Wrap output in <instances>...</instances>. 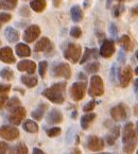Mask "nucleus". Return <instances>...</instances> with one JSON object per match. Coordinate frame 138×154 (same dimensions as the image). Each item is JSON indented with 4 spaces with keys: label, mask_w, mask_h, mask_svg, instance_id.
<instances>
[{
    "label": "nucleus",
    "mask_w": 138,
    "mask_h": 154,
    "mask_svg": "<svg viewBox=\"0 0 138 154\" xmlns=\"http://www.w3.org/2000/svg\"><path fill=\"white\" fill-rule=\"evenodd\" d=\"M66 85H67L66 82H57V83L52 84L50 87L46 88L41 95L52 103L62 104L65 101Z\"/></svg>",
    "instance_id": "f257e3e1"
},
{
    "label": "nucleus",
    "mask_w": 138,
    "mask_h": 154,
    "mask_svg": "<svg viewBox=\"0 0 138 154\" xmlns=\"http://www.w3.org/2000/svg\"><path fill=\"white\" fill-rule=\"evenodd\" d=\"M82 54V47L78 44L69 43L64 49V57L71 62L72 64H77L81 59Z\"/></svg>",
    "instance_id": "f03ea898"
},
{
    "label": "nucleus",
    "mask_w": 138,
    "mask_h": 154,
    "mask_svg": "<svg viewBox=\"0 0 138 154\" xmlns=\"http://www.w3.org/2000/svg\"><path fill=\"white\" fill-rule=\"evenodd\" d=\"M104 82L101 79V77L97 75H94L90 78V83H89L88 95L90 97H100L104 94Z\"/></svg>",
    "instance_id": "7ed1b4c3"
},
{
    "label": "nucleus",
    "mask_w": 138,
    "mask_h": 154,
    "mask_svg": "<svg viewBox=\"0 0 138 154\" xmlns=\"http://www.w3.org/2000/svg\"><path fill=\"white\" fill-rule=\"evenodd\" d=\"M10 113L8 115V120L14 125H19L27 116V111L23 106L18 105L13 109H9Z\"/></svg>",
    "instance_id": "20e7f679"
},
{
    "label": "nucleus",
    "mask_w": 138,
    "mask_h": 154,
    "mask_svg": "<svg viewBox=\"0 0 138 154\" xmlns=\"http://www.w3.org/2000/svg\"><path fill=\"white\" fill-rule=\"evenodd\" d=\"M86 81H78L71 85L70 87V97L73 101H80L84 98L86 94Z\"/></svg>",
    "instance_id": "39448f33"
},
{
    "label": "nucleus",
    "mask_w": 138,
    "mask_h": 154,
    "mask_svg": "<svg viewBox=\"0 0 138 154\" xmlns=\"http://www.w3.org/2000/svg\"><path fill=\"white\" fill-rule=\"evenodd\" d=\"M19 130L15 125H5L0 127V137L9 141H13L19 137Z\"/></svg>",
    "instance_id": "423d86ee"
},
{
    "label": "nucleus",
    "mask_w": 138,
    "mask_h": 154,
    "mask_svg": "<svg viewBox=\"0 0 138 154\" xmlns=\"http://www.w3.org/2000/svg\"><path fill=\"white\" fill-rule=\"evenodd\" d=\"M52 75L54 78H65L70 79L71 77V69L69 64L67 63H57L52 68Z\"/></svg>",
    "instance_id": "0eeeda50"
},
{
    "label": "nucleus",
    "mask_w": 138,
    "mask_h": 154,
    "mask_svg": "<svg viewBox=\"0 0 138 154\" xmlns=\"http://www.w3.org/2000/svg\"><path fill=\"white\" fill-rule=\"evenodd\" d=\"M132 77H133V70L131 66H125L124 68L118 69V79L120 82V86L123 88L129 86L130 82L132 81Z\"/></svg>",
    "instance_id": "6e6552de"
},
{
    "label": "nucleus",
    "mask_w": 138,
    "mask_h": 154,
    "mask_svg": "<svg viewBox=\"0 0 138 154\" xmlns=\"http://www.w3.org/2000/svg\"><path fill=\"white\" fill-rule=\"evenodd\" d=\"M134 141H138L136 128H134V125L132 122H127L124 125V129H123L122 143H134Z\"/></svg>",
    "instance_id": "1a4fd4ad"
},
{
    "label": "nucleus",
    "mask_w": 138,
    "mask_h": 154,
    "mask_svg": "<svg viewBox=\"0 0 138 154\" xmlns=\"http://www.w3.org/2000/svg\"><path fill=\"white\" fill-rule=\"evenodd\" d=\"M86 147L91 152H100L104 149V140L96 135H90L87 137Z\"/></svg>",
    "instance_id": "9d476101"
},
{
    "label": "nucleus",
    "mask_w": 138,
    "mask_h": 154,
    "mask_svg": "<svg viewBox=\"0 0 138 154\" xmlns=\"http://www.w3.org/2000/svg\"><path fill=\"white\" fill-rule=\"evenodd\" d=\"M111 116L112 119L115 121H123L127 119V107L123 103H119V104L115 105L114 107L111 109Z\"/></svg>",
    "instance_id": "9b49d317"
},
{
    "label": "nucleus",
    "mask_w": 138,
    "mask_h": 154,
    "mask_svg": "<svg viewBox=\"0 0 138 154\" xmlns=\"http://www.w3.org/2000/svg\"><path fill=\"white\" fill-rule=\"evenodd\" d=\"M39 35H41V28L37 25H31L25 30L23 41L26 43H33L35 39L38 38Z\"/></svg>",
    "instance_id": "f8f14e48"
},
{
    "label": "nucleus",
    "mask_w": 138,
    "mask_h": 154,
    "mask_svg": "<svg viewBox=\"0 0 138 154\" xmlns=\"http://www.w3.org/2000/svg\"><path fill=\"white\" fill-rule=\"evenodd\" d=\"M116 48H115V44L113 41H109V39H104L102 42L101 47L99 50V54L101 57H105V59H109L112 55L115 53Z\"/></svg>",
    "instance_id": "ddd939ff"
},
{
    "label": "nucleus",
    "mask_w": 138,
    "mask_h": 154,
    "mask_svg": "<svg viewBox=\"0 0 138 154\" xmlns=\"http://www.w3.org/2000/svg\"><path fill=\"white\" fill-rule=\"evenodd\" d=\"M50 50H53V45L48 37H41L34 46L35 52H48Z\"/></svg>",
    "instance_id": "4468645a"
},
{
    "label": "nucleus",
    "mask_w": 138,
    "mask_h": 154,
    "mask_svg": "<svg viewBox=\"0 0 138 154\" xmlns=\"http://www.w3.org/2000/svg\"><path fill=\"white\" fill-rule=\"evenodd\" d=\"M17 69L19 71H25L29 75H33L36 69V64L35 62L30 61V60H23L17 64Z\"/></svg>",
    "instance_id": "2eb2a0df"
},
{
    "label": "nucleus",
    "mask_w": 138,
    "mask_h": 154,
    "mask_svg": "<svg viewBox=\"0 0 138 154\" xmlns=\"http://www.w3.org/2000/svg\"><path fill=\"white\" fill-rule=\"evenodd\" d=\"M0 61L5 64H14L16 59L14 57L13 50L10 47H3L0 49Z\"/></svg>",
    "instance_id": "dca6fc26"
},
{
    "label": "nucleus",
    "mask_w": 138,
    "mask_h": 154,
    "mask_svg": "<svg viewBox=\"0 0 138 154\" xmlns=\"http://www.w3.org/2000/svg\"><path fill=\"white\" fill-rule=\"evenodd\" d=\"M46 121L48 125H57L63 121V114L57 109H52L48 113L46 117Z\"/></svg>",
    "instance_id": "f3484780"
},
{
    "label": "nucleus",
    "mask_w": 138,
    "mask_h": 154,
    "mask_svg": "<svg viewBox=\"0 0 138 154\" xmlns=\"http://www.w3.org/2000/svg\"><path fill=\"white\" fill-rule=\"evenodd\" d=\"M120 136V128L118 125H115L113 127L109 132L106 134V137H105V141L107 143V145L109 146H113L115 143V141L119 138Z\"/></svg>",
    "instance_id": "a211bd4d"
},
{
    "label": "nucleus",
    "mask_w": 138,
    "mask_h": 154,
    "mask_svg": "<svg viewBox=\"0 0 138 154\" xmlns=\"http://www.w3.org/2000/svg\"><path fill=\"white\" fill-rule=\"evenodd\" d=\"M5 36L9 43H17L19 41L20 34H19V32L17 30L14 29L13 27H8L5 31Z\"/></svg>",
    "instance_id": "6ab92c4d"
},
{
    "label": "nucleus",
    "mask_w": 138,
    "mask_h": 154,
    "mask_svg": "<svg viewBox=\"0 0 138 154\" xmlns=\"http://www.w3.org/2000/svg\"><path fill=\"white\" fill-rule=\"evenodd\" d=\"M98 55H99V50L98 49H96V48H86L83 57L80 61V64H85L90 59H98Z\"/></svg>",
    "instance_id": "aec40b11"
},
{
    "label": "nucleus",
    "mask_w": 138,
    "mask_h": 154,
    "mask_svg": "<svg viewBox=\"0 0 138 154\" xmlns=\"http://www.w3.org/2000/svg\"><path fill=\"white\" fill-rule=\"evenodd\" d=\"M96 117H97V115H96L95 113H90V112H88V113H86L85 115H83L81 117V128L83 130H87L89 128V125H91V123L94 122V120L96 119Z\"/></svg>",
    "instance_id": "412c9836"
},
{
    "label": "nucleus",
    "mask_w": 138,
    "mask_h": 154,
    "mask_svg": "<svg viewBox=\"0 0 138 154\" xmlns=\"http://www.w3.org/2000/svg\"><path fill=\"white\" fill-rule=\"evenodd\" d=\"M15 51H16V54L18 55L19 57H28L31 55V49H30V47L23 43H19L15 46Z\"/></svg>",
    "instance_id": "4be33fe9"
},
{
    "label": "nucleus",
    "mask_w": 138,
    "mask_h": 154,
    "mask_svg": "<svg viewBox=\"0 0 138 154\" xmlns=\"http://www.w3.org/2000/svg\"><path fill=\"white\" fill-rule=\"evenodd\" d=\"M47 109H48V105L46 104V103H41V104L31 113V117L37 121L41 120L44 117V114L47 111Z\"/></svg>",
    "instance_id": "5701e85b"
},
{
    "label": "nucleus",
    "mask_w": 138,
    "mask_h": 154,
    "mask_svg": "<svg viewBox=\"0 0 138 154\" xmlns=\"http://www.w3.org/2000/svg\"><path fill=\"white\" fill-rule=\"evenodd\" d=\"M70 16H71V19L75 23H80V21L83 20V17H84L83 10L81 9L80 5H73L70 9Z\"/></svg>",
    "instance_id": "b1692460"
},
{
    "label": "nucleus",
    "mask_w": 138,
    "mask_h": 154,
    "mask_svg": "<svg viewBox=\"0 0 138 154\" xmlns=\"http://www.w3.org/2000/svg\"><path fill=\"white\" fill-rule=\"evenodd\" d=\"M30 8L36 13H41L47 8V1L46 0H31Z\"/></svg>",
    "instance_id": "393cba45"
},
{
    "label": "nucleus",
    "mask_w": 138,
    "mask_h": 154,
    "mask_svg": "<svg viewBox=\"0 0 138 154\" xmlns=\"http://www.w3.org/2000/svg\"><path fill=\"white\" fill-rule=\"evenodd\" d=\"M20 81L21 83L23 84V85H26V86L28 87V88H33V87H35L37 85V83H38V80H37L36 77H34V75H21L20 77Z\"/></svg>",
    "instance_id": "a878e982"
},
{
    "label": "nucleus",
    "mask_w": 138,
    "mask_h": 154,
    "mask_svg": "<svg viewBox=\"0 0 138 154\" xmlns=\"http://www.w3.org/2000/svg\"><path fill=\"white\" fill-rule=\"evenodd\" d=\"M23 129L28 133H37L39 128L35 121L31 120V119H26L25 122L23 123Z\"/></svg>",
    "instance_id": "bb28decb"
},
{
    "label": "nucleus",
    "mask_w": 138,
    "mask_h": 154,
    "mask_svg": "<svg viewBox=\"0 0 138 154\" xmlns=\"http://www.w3.org/2000/svg\"><path fill=\"white\" fill-rule=\"evenodd\" d=\"M119 45L122 47V49L124 50V51H132V49H133V43H132L129 35H125V34L120 37Z\"/></svg>",
    "instance_id": "cd10ccee"
},
{
    "label": "nucleus",
    "mask_w": 138,
    "mask_h": 154,
    "mask_svg": "<svg viewBox=\"0 0 138 154\" xmlns=\"http://www.w3.org/2000/svg\"><path fill=\"white\" fill-rule=\"evenodd\" d=\"M84 69H85V71L87 73L95 75V73H97L98 71L100 70V63L96 61V62H93V63H90V64H87Z\"/></svg>",
    "instance_id": "c85d7f7f"
},
{
    "label": "nucleus",
    "mask_w": 138,
    "mask_h": 154,
    "mask_svg": "<svg viewBox=\"0 0 138 154\" xmlns=\"http://www.w3.org/2000/svg\"><path fill=\"white\" fill-rule=\"evenodd\" d=\"M17 3H18V0H1L0 1L1 8L5 10H14L17 7Z\"/></svg>",
    "instance_id": "c756f323"
},
{
    "label": "nucleus",
    "mask_w": 138,
    "mask_h": 154,
    "mask_svg": "<svg viewBox=\"0 0 138 154\" xmlns=\"http://www.w3.org/2000/svg\"><path fill=\"white\" fill-rule=\"evenodd\" d=\"M0 77L2 78L3 80H5V81H11V80L14 79V72L10 68L5 67L0 70Z\"/></svg>",
    "instance_id": "7c9ffc66"
},
{
    "label": "nucleus",
    "mask_w": 138,
    "mask_h": 154,
    "mask_svg": "<svg viewBox=\"0 0 138 154\" xmlns=\"http://www.w3.org/2000/svg\"><path fill=\"white\" fill-rule=\"evenodd\" d=\"M138 146V141H135V143H123V152L124 153H133L135 151V149Z\"/></svg>",
    "instance_id": "2f4dec72"
},
{
    "label": "nucleus",
    "mask_w": 138,
    "mask_h": 154,
    "mask_svg": "<svg viewBox=\"0 0 138 154\" xmlns=\"http://www.w3.org/2000/svg\"><path fill=\"white\" fill-rule=\"evenodd\" d=\"M18 105H20V100H19L17 97H12L11 99L8 100L7 104H5V107H7L8 109H13V107H15V106H18Z\"/></svg>",
    "instance_id": "473e14b6"
},
{
    "label": "nucleus",
    "mask_w": 138,
    "mask_h": 154,
    "mask_svg": "<svg viewBox=\"0 0 138 154\" xmlns=\"http://www.w3.org/2000/svg\"><path fill=\"white\" fill-rule=\"evenodd\" d=\"M62 130L61 128L59 127H54V128H50V129H48L47 131H46V134H47L49 137H57V136H59L60 134H61Z\"/></svg>",
    "instance_id": "72a5a7b5"
},
{
    "label": "nucleus",
    "mask_w": 138,
    "mask_h": 154,
    "mask_svg": "<svg viewBox=\"0 0 138 154\" xmlns=\"http://www.w3.org/2000/svg\"><path fill=\"white\" fill-rule=\"evenodd\" d=\"M47 68H48V63H47V62H46V61L39 62V64H38V72H39V75H41V78H44L46 75Z\"/></svg>",
    "instance_id": "f704fd0d"
},
{
    "label": "nucleus",
    "mask_w": 138,
    "mask_h": 154,
    "mask_svg": "<svg viewBox=\"0 0 138 154\" xmlns=\"http://www.w3.org/2000/svg\"><path fill=\"white\" fill-rule=\"evenodd\" d=\"M14 151H15L16 153L26 154V153H28V148H27V146H26L23 143H17V145H16Z\"/></svg>",
    "instance_id": "c9c22d12"
},
{
    "label": "nucleus",
    "mask_w": 138,
    "mask_h": 154,
    "mask_svg": "<svg viewBox=\"0 0 138 154\" xmlns=\"http://www.w3.org/2000/svg\"><path fill=\"white\" fill-rule=\"evenodd\" d=\"M70 35L72 37H75V38H79V37H81V35H82L81 28L78 27V26L72 27V28H71V30H70Z\"/></svg>",
    "instance_id": "e433bc0d"
},
{
    "label": "nucleus",
    "mask_w": 138,
    "mask_h": 154,
    "mask_svg": "<svg viewBox=\"0 0 138 154\" xmlns=\"http://www.w3.org/2000/svg\"><path fill=\"white\" fill-rule=\"evenodd\" d=\"M96 106V101L95 100H91V101L87 102L85 105L83 106V111L85 112V113H88V112H91L94 109H95Z\"/></svg>",
    "instance_id": "4c0bfd02"
},
{
    "label": "nucleus",
    "mask_w": 138,
    "mask_h": 154,
    "mask_svg": "<svg viewBox=\"0 0 138 154\" xmlns=\"http://www.w3.org/2000/svg\"><path fill=\"white\" fill-rule=\"evenodd\" d=\"M8 100H9V97L7 94H0V109H5Z\"/></svg>",
    "instance_id": "58836bf2"
},
{
    "label": "nucleus",
    "mask_w": 138,
    "mask_h": 154,
    "mask_svg": "<svg viewBox=\"0 0 138 154\" xmlns=\"http://www.w3.org/2000/svg\"><path fill=\"white\" fill-rule=\"evenodd\" d=\"M12 19V15L9 13H0V21L2 23H8Z\"/></svg>",
    "instance_id": "ea45409f"
},
{
    "label": "nucleus",
    "mask_w": 138,
    "mask_h": 154,
    "mask_svg": "<svg viewBox=\"0 0 138 154\" xmlns=\"http://www.w3.org/2000/svg\"><path fill=\"white\" fill-rule=\"evenodd\" d=\"M123 5H116L115 8H114V15H115V17H119L120 15H121V13L123 12Z\"/></svg>",
    "instance_id": "a19ab883"
},
{
    "label": "nucleus",
    "mask_w": 138,
    "mask_h": 154,
    "mask_svg": "<svg viewBox=\"0 0 138 154\" xmlns=\"http://www.w3.org/2000/svg\"><path fill=\"white\" fill-rule=\"evenodd\" d=\"M11 91V85L9 84H0V94H8Z\"/></svg>",
    "instance_id": "79ce46f5"
},
{
    "label": "nucleus",
    "mask_w": 138,
    "mask_h": 154,
    "mask_svg": "<svg viewBox=\"0 0 138 154\" xmlns=\"http://www.w3.org/2000/svg\"><path fill=\"white\" fill-rule=\"evenodd\" d=\"M109 33H111V35H113V36H116L118 34V29L114 23H112L111 25H109Z\"/></svg>",
    "instance_id": "37998d69"
},
{
    "label": "nucleus",
    "mask_w": 138,
    "mask_h": 154,
    "mask_svg": "<svg viewBox=\"0 0 138 154\" xmlns=\"http://www.w3.org/2000/svg\"><path fill=\"white\" fill-rule=\"evenodd\" d=\"M9 146H8V143H3V141H0V153H7V151L9 150Z\"/></svg>",
    "instance_id": "c03bdc74"
},
{
    "label": "nucleus",
    "mask_w": 138,
    "mask_h": 154,
    "mask_svg": "<svg viewBox=\"0 0 138 154\" xmlns=\"http://www.w3.org/2000/svg\"><path fill=\"white\" fill-rule=\"evenodd\" d=\"M118 60H119L120 64H124L125 63V55H124V52H123V50H121L118 54Z\"/></svg>",
    "instance_id": "a18cd8bd"
},
{
    "label": "nucleus",
    "mask_w": 138,
    "mask_h": 154,
    "mask_svg": "<svg viewBox=\"0 0 138 154\" xmlns=\"http://www.w3.org/2000/svg\"><path fill=\"white\" fill-rule=\"evenodd\" d=\"M132 14L135 15V16H138V5H135V7L132 9Z\"/></svg>",
    "instance_id": "49530a36"
},
{
    "label": "nucleus",
    "mask_w": 138,
    "mask_h": 154,
    "mask_svg": "<svg viewBox=\"0 0 138 154\" xmlns=\"http://www.w3.org/2000/svg\"><path fill=\"white\" fill-rule=\"evenodd\" d=\"M52 2H53V5H54L55 8H59L62 3V0H52Z\"/></svg>",
    "instance_id": "de8ad7c7"
},
{
    "label": "nucleus",
    "mask_w": 138,
    "mask_h": 154,
    "mask_svg": "<svg viewBox=\"0 0 138 154\" xmlns=\"http://www.w3.org/2000/svg\"><path fill=\"white\" fill-rule=\"evenodd\" d=\"M33 153H36V154H43L44 151L41 149H38V148H34L33 149Z\"/></svg>",
    "instance_id": "09e8293b"
},
{
    "label": "nucleus",
    "mask_w": 138,
    "mask_h": 154,
    "mask_svg": "<svg viewBox=\"0 0 138 154\" xmlns=\"http://www.w3.org/2000/svg\"><path fill=\"white\" fill-rule=\"evenodd\" d=\"M133 111H134V115H135L136 117H138V103L135 105V106H134V109H133Z\"/></svg>",
    "instance_id": "8fccbe9b"
},
{
    "label": "nucleus",
    "mask_w": 138,
    "mask_h": 154,
    "mask_svg": "<svg viewBox=\"0 0 138 154\" xmlns=\"http://www.w3.org/2000/svg\"><path fill=\"white\" fill-rule=\"evenodd\" d=\"M112 3H113V0H106V8L107 9H111Z\"/></svg>",
    "instance_id": "3c124183"
},
{
    "label": "nucleus",
    "mask_w": 138,
    "mask_h": 154,
    "mask_svg": "<svg viewBox=\"0 0 138 154\" xmlns=\"http://www.w3.org/2000/svg\"><path fill=\"white\" fill-rule=\"evenodd\" d=\"M134 87H135V91H138V79L136 80L135 82H134Z\"/></svg>",
    "instance_id": "603ef678"
},
{
    "label": "nucleus",
    "mask_w": 138,
    "mask_h": 154,
    "mask_svg": "<svg viewBox=\"0 0 138 154\" xmlns=\"http://www.w3.org/2000/svg\"><path fill=\"white\" fill-rule=\"evenodd\" d=\"M79 78H80V79H83V80H85V81H86V77L83 75V73H79Z\"/></svg>",
    "instance_id": "864d4df0"
},
{
    "label": "nucleus",
    "mask_w": 138,
    "mask_h": 154,
    "mask_svg": "<svg viewBox=\"0 0 138 154\" xmlns=\"http://www.w3.org/2000/svg\"><path fill=\"white\" fill-rule=\"evenodd\" d=\"M72 152H78V153H81V150H80V149H77V148H75V149H73V150H72Z\"/></svg>",
    "instance_id": "5fc2aeb1"
},
{
    "label": "nucleus",
    "mask_w": 138,
    "mask_h": 154,
    "mask_svg": "<svg viewBox=\"0 0 138 154\" xmlns=\"http://www.w3.org/2000/svg\"><path fill=\"white\" fill-rule=\"evenodd\" d=\"M15 91H20V93L23 94H23H25V91H23V89H20V88H15Z\"/></svg>",
    "instance_id": "6e6d98bb"
},
{
    "label": "nucleus",
    "mask_w": 138,
    "mask_h": 154,
    "mask_svg": "<svg viewBox=\"0 0 138 154\" xmlns=\"http://www.w3.org/2000/svg\"><path fill=\"white\" fill-rule=\"evenodd\" d=\"M135 57H136V59H137V61H138V49H137V51H136V53H135Z\"/></svg>",
    "instance_id": "4d7b16f0"
},
{
    "label": "nucleus",
    "mask_w": 138,
    "mask_h": 154,
    "mask_svg": "<svg viewBox=\"0 0 138 154\" xmlns=\"http://www.w3.org/2000/svg\"><path fill=\"white\" fill-rule=\"evenodd\" d=\"M135 73H136V75H138V66H137V67L135 68Z\"/></svg>",
    "instance_id": "13d9d810"
},
{
    "label": "nucleus",
    "mask_w": 138,
    "mask_h": 154,
    "mask_svg": "<svg viewBox=\"0 0 138 154\" xmlns=\"http://www.w3.org/2000/svg\"><path fill=\"white\" fill-rule=\"evenodd\" d=\"M136 131H137V133H138V122H137V125H136Z\"/></svg>",
    "instance_id": "bf43d9fd"
},
{
    "label": "nucleus",
    "mask_w": 138,
    "mask_h": 154,
    "mask_svg": "<svg viewBox=\"0 0 138 154\" xmlns=\"http://www.w3.org/2000/svg\"><path fill=\"white\" fill-rule=\"evenodd\" d=\"M118 1H119V3H120V2H122V1H124V0H118Z\"/></svg>",
    "instance_id": "052dcab7"
},
{
    "label": "nucleus",
    "mask_w": 138,
    "mask_h": 154,
    "mask_svg": "<svg viewBox=\"0 0 138 154\" xmlns=\"http://www.w3.org/2000/svg\"><path fill=\"white\" fill-rule=\"evenodd\" d=\"M1 23H1V21H0V29H1Z\"/></svg>",
    "instance_id": "680f3d73"
},
{
    "label": "nucleus",
    "mask_w": 138,
    "mask_h": 154,
    "mask_svg": "<svg viewBox=\"0 0 138 154\" xmlns=\"http://www.w3.org/2000/svg\"><path fill=\"white\" fill-rule=\"evenodd\" d=\"M0 46H1V41H0Z\"/></svg>",
    "instance_id": "e2e57ef3"
},
{
    "label": "nucleus",
    "mask_w": 138,
    "mask_h": 154,
    "mask_svg": "<svg viewBox=\"0 0 138 154\" xmlns=\"http://www.w3.org/2000/svg\"><path fill=\"white\" fill-rule=\"evenodd\" d=\"M127 1H132V0H127Z\"/></svg>",
    "instance_id": "0e129e2a"
},
{
    "label": "nucleus",
    "mask_w": 138,
    "mask_h": 154,
    "mask_svg": "<svg viewBox=\"0 0 138 154\" xmlns=\"http://www.w3.org/2000/svg\"><path fill=\"white\" fill-rule=\"evenodd\" d=\"M0 8H1V5H0Z\"/></svg>",
    "instance_id": "69168bd1"
},
{
    "label": "nucleus",
    "mask_w": 138,
    "mask_h": 154,
    "mask_svg": "<svg viewBox=\"0 0 138 154\" xmlns=\"http://www.w3.org/2000/svg\"><path fill=\"white\" fill-rule=\"evenodd\" d=\"M137 153H138V150H137Z\"/></svg>",
    "instance_id": "338daca9"
}]
</instances>
